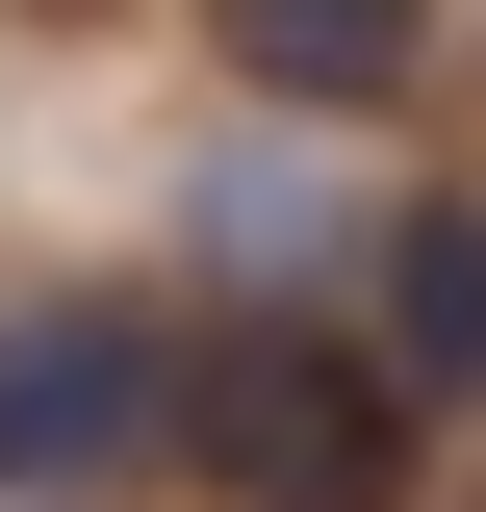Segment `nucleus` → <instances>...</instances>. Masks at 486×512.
<instances>
[{"instance_id": "4", "label": "nucleus", "mask_w": 486, "mask_h": 512, "mask_svg": "<svg viewBox=\"0 0 486 512\" xmlns=\"http://www.w3.org/2000/svg\"><path fill=\"white\" fill-rule=\"evenodd\" d=\"M410 26H435V0H231V77H256V103H384Z\"/></svg>"}, {"instance_id": "3", "label": "nucleus", "mask_w": 486, "mask_h": 512, "mask_svg": "<svg viewBox=\"0 0 486 512\" xmlns=\"http://www.w3.org/2000/svg\"><path fill=\"white\" fill-rule=\"evenodd\" d=\"M384 359L410 410H486V205H384Z\"/></svg>"}, {"instance_id": "2", "label": "nucleus", "mask_w": 486, "mask_h": 512, "mask_svg": "<svg viewBox=\"0 0 486 512\" xmlns=\"http://www.w3.org/2000/svg\"><path fill=\"white\" fill-rule=\"evenodd\" d=\"M154 461H180V333L103 282H26L0 308V512H103Z\"/></svg>"}, {"instance_id": "1", "label": "nucleus", "mask_w": 486, "mask_h": 512, "mask_svg": "<svg viewBox=\"0 0 486 512\" xmlns=\"http://www.w3.org/2000/svg\"><path fill=\"white\" fill-rule=\"evenodd\" d=\"M180 461L231 512H384L410 487V359H333V333H180Z\"/></svg>"}]
</instances>
